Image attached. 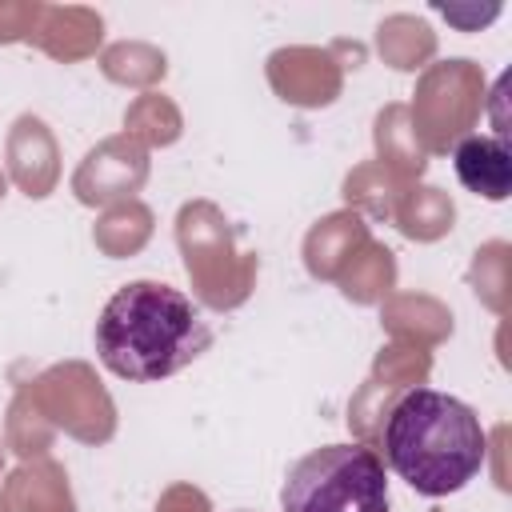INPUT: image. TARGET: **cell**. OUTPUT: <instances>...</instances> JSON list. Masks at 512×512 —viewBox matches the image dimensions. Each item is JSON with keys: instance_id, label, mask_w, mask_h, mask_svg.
<instances>
[{"instance_id": "cell-2", "label": "cell", "mask_w": 512, "mask_h": 512, "mask_svg": "<svg viewBox=\"0 0 512 512\" xmlns=\"http://www.w3.org/2000/svg\"><path fill=\"white\" fill-rule=\"evenodd\" d=\"M488 436L480 416L436 388H412L384 424V460L424 496L460 492L484 464Z\"/></svg>"}, {"instance_id": "cell-3", "label": "cell", "mask_w": 512, "mask_h": 512, "mask_svg": "<svg viewBox=\"0 0 512 512\" xmlns=\"http://www.w3.org/2000/svg\"><path fill=\"white\" fill-rule=\"evenodd\" d=\"M284 512H388L384 460L364 444H324L292 464Z\"/></svg>"}, {"instance_id": "cell-4", "label": "cell", "mask_w": 512, "mask_h": 512, "mask_svg": "<svg viewBox=\"0 0 512 512\" xmlns=\"http://www.w3.org/2000/svg\"><path fill=\"white\" fill-rule=\"evenodd\" d=\"M456 176L464 180L468 192L488 196V200H504L508 184H512V160H508V144L496 136H468L456 144Z\"/></svg>"}, {"instance_id": "cell-1", "label": "cell", "mask_w": 512, "mask_h": 512, "mask_svg": "<svg viewBox=\"0 0 512 512\" xmlns=\"http://www.w3.org/2000/svg\"><path fill=\"white\" fill-rule=\"evenodd\" d=\"M212 344L200 308L172 284L132 280L108 296L96 320V356L120 380H168Z\"/></svg>"}]
</instances>
